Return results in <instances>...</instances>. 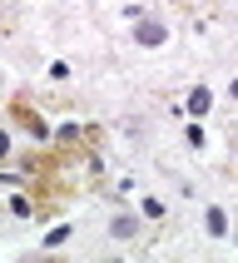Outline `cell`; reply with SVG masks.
Returning a JSON list of instances; mask_svg holds the SVG:
<instances>
[{"label":"cell","mask_w":238,"mask_h":263,"mask_svg":"<svg viewBox=\"0 0 238 263\" xmlns=\"http://www.w3.org/2000/svg\"><path fill=\"white\" fill-rule=\"evenodd\" d=\"M134 40H139V45H164V25H149V20H139Z\"/></svg>","instance_id":"1"},{"label":"cell","mask_w":238,"mask_h":263,"mask_svg":"<svg viewBox=\"0 0 238 263\" xmlns=\"http://www.w3.org/2000/svg\"><path fill=\"white\" fill-rule=\"evenodd\" d=\"M204 223H208V234H213V238H223V234H228V219H223V209H208V214H204Z\"/></svg>","instance_id":"2"},{"label":"cell","mask_w":238,"mask_h":263,"mask_svg":"<svg viewBox=\"0 0 238 263\" xmlns=\"http://www.w3.org/2000/svg\"><path fill=\"white\" fill-rule=\"evenodd\" d=\"M208 104H213V95H208V89L199 85V89H193V95H189V109H193V115H204Z\"/></svg>","instance_id":"3"},{"label":"cell","mask_w":238,"mask_h":263,"mask_svg":"<svg viewBox=\"0 0 238 263\" xmlns=\"http://www.w3.org/2000/svg\"><path fill=\"white\" fill-rule=\"evenodd\" d=\"M109 234H114V238H129L134 234V219H114V223H109Z\"/></svg>","instance_id":"4"},{"label":"cell","mask_w":238,"mask_h":263,"mask_svg":"<svg viewBox=\"0 0 238 263\" xmlns=\"http://www.w3.org/2000/svg\"><path fill=\"white\" fill-rule=\"evenodd\" d=\"M5 154H10V139H5V134H0V159H5Z\"/></svg>","instance_id":"5"},{"label":"cell","mask_w":238,"mask_h":263,"mask_svg":"<svg viewBox=\"0 0 238 263\" xmlns=\"http://www.w3.org/2000/svg\"><path fill=\"white\" fill-rule=\"evenodd\" d=\"M233 100H238V80H233Z\"/></svg>","instance_id":"6"}]
</instances>
